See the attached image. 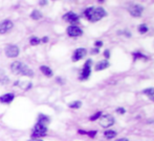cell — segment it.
<instances>
[{"mask_svg":"<svg viewBox=\"0 0 154 141\" xmlns=\"http://www.w3.org/2000/svg\"><path fill=\"white\" fill-rule=\"evenodd\" d=\"M87 54V51H86L85 48H77L75 52H73V55H72V61L73 62H77L83 59L84 57L86 56Z\"/></svg>","mask_w":154,"mask_h":141,"instance_id":"10","label":"cell"},{"mask_svg":"<svg viewBox=\"0 0 154 141\" xmlns=\"http://www.w3.org/2000/svg\"><path fill=\"white\" fill-rule=\"evenodd\" d=\"M147 31H148V26L146 25V24H140V26H138V32L142 33V34L146 33Z\"/></svg>","mask_w":154,"mask_h":141,"instance_id":"22","label":"cell"},{"mask_svg":"<svg viewBox=\"0 0 154 141\" xmlns=\"http://www.w3.org/2000/svg\"><path fill=\"white\" fill-rule=\"evenodd\" d=\"M14 98H15V95L13 93H7L0 97V102L4 104H9L14 100Z\"/></svg>","mask_w":154,"mask_h":141,"instance_id":"12","label":"cell"},{"mask_svg":"<svg viewBox=\"0 0 154 141\" xmlns=\"http://www.w3.org/2000/svg\"><path fill=\"white\" fill-rule=\"evenodd\" d=\"M91 54H99V48H93V50H91Z\"/></svg>","mask_w":154,"mask_h":141,"instance_id":"27","label":"cell"},{"mask_svg":"<svg viewBox=\"0 0 154 141\" xmlns=\"http://www.w3.org/2000/svg\"><path fill=\"white\" fill-rule=\"evenodd\" d=\"M102 116V112H96L94 115H92L91 117L89 118V120L90 121H94V120H96V119H100V117Z\"/></svg>","mask_w":154,"mask_h":141,"instance_id":"20","label":"cell"},{"mask_svg":"<svg viewBox=\"0 0 154 141\" xmlns=\"http://www.w3.org/2000/svg\"><path fill=\"white\" fill-rule=\"evenodd\" d=\"M48 41V38L47 37H44L41 39V42H43V43H46V42Z\"/></svg>","mask_w":154,"mask_h":141,"instance_id":"28","label":"cell"},{"mask_svg":"<svg viewBox=\"0 0 154 141\" xmlns=\"http://www.w3.org/2000/svg\"><path fill=\"white\" fill-rule=\"evenodd\" d=\"M38 122L46 125V124H48L49 122H50V118L48 117V116H46V115L40 114V115H39V117H38Z\"/></svg>","mask_w":154,"mask_h":141,"instance_id":"15","label":"cell"},{"mask_svg":"<svg viewBox=\"0 0 154 141\" xmlns=\"http://www.w3.org/2000/svg\"><path fill=\"white\" fill-rule=\"evenodd\" d=\"M94 44H96V48H101V46L103 45V42L102 41H96V43H94Z\"/></svg>","mask_w":154,"mask_h":141,"instance_id":"25","label":"cell"},{"mask_svg":"<svg viewBox=\"0 0 154 141\" xmlns=\"http://www.w3.org/2000/svg\"><path fill=\"white\" fill-rule=\"evenodd\" d=\"M13 26H14V23L10 19H5V20L1 21L0 22V34H7V32H10L13 28Z\"/></svg>","mask_w":154,"mask_h":141,"instance_id":"6","label":"cell"},{"mask_svg":"<svg viewBox=\"0 0 154 141\" xmlns=\"http://www.w3.org/2000/svg\"><path fill=\"white\" fill-rule=\"evenodd\" d=\"M4 53H5V55L9 58H15V57H17L20 54V50H19V48H18L17 45L9 44L4 48Z\"/></svg>","mask_w":154,"mask_h":141,"instance_id":"4","label":"cell"},{"mask_svg":"<svg viewBox=\"0 0 154 141\" xmlns=\"http://www.w3.org/2000/svg\"><path fill=\"white\" fill-rule=\"evenodd\" d=\"M39 4H40V5H46V4H47V1H40Z\"/></svg>","mask_w":154,"mask_h":141,"instance_id":"29","label":"cell"},{"mask_svg":"<svg viewBox=\"0 0 154 141\" xmlns=\"http://www.w3.org/2000/svg\"><path fill=\"white\" fill-rule=\"evenodd\" d=\"M40 71H41L45 76H47V77H51V76L54 75V72H52V70H51L49 66H40Z\"/></svg>","mask_w":154,"mask_h":141,"instance_id":"14","label":"cell"},{"mask_svg":"<svg viewBox=\"0 0 154 141\" xmlns=\"http://www.w3.org/2000/svg\"><path fill=\"white\" fill-rule=\"evenodd\" d=\"M143 7L140 5V4H132L129 7V13L131 14V16H133V17H140L142 13H143Z\"/></svg>","mask_w":154,"mask_h":141,"instance_id":"9","label":"cell"},{"mask_svg":"<svg viewBox=\"0 0 154 141\" xmlns=\"http://www.w3.org/2000/svg\"><path fill=\"white\" fill-rule=\"evenodd\" d=\"M10 70L16 75H22L26 76V77H33L34 76V71L29 69L26 64H24L20 61L13 62L12 66H10Z\"/></svg>","mask_w":154,"mask_h":141,"instance_id":"2","label":"cell"},{"mask_svg":"<svg viewBox=\"0 0 154 141\" xmlns=\"http://www.w3.org/2000/svg\"><path fill=\"white\" fill-rule=\"evenodd\" d=\"M63 19L67 22H70V23H75L79 21V16L77 14H75L73 12H68L67 14H65L63 16Z\"/></svg>","mask_w":154,"mask_h":141,"instance_id":"11","label":"cell"},{"mask_svg":"<svg viewBox=\"0 0 154 141\" xmlns=\"http://www.w3.org/2000/svg\"><path fill=\"white\" fill-rule=\"evenodd\" d=\"M67 34L70 36V37H80V36H82L83 34V31L79 26H77V25H70L67 28Z\"/></svg>","mask_w":154,"mask_h":141,"instance_id":"8","label":"cell"},{"mask_svg":"<svg viewBox=\"0 0 154 141\" xmlns=\"http://www.w3.org/2000/svg\"><path fill=\"white\" fill-rule=\"evenodd\" d=\"M86 135H88L89 137L93 138L94 136L96 135V131H91V132H86Z\"/></svg>","mask_w":154,"mask_h":141,"instance_id":"23","label":"cell"},{"mask_svg":"<svg viewBox=\"0 0 154 141\" xmlns=\"http://www.w3.org/2000/svg\"><path fill=\"white\" fill-rule=\"evenodd\" d=\"M117 141H129V140L126 139V138H121V139H117Z\"/></svg>","mask_w":154,"mask_h":141,"instance_id":"30","label":"cell"},{"mask_svg":"<svg viewBox=\"0 0 154 141\" xmlns=\"http://www.w3.org/2000/svg\"><path fill=\"white\" fill-rule=\"evenodd\" d=\"M29 42H31V45H38V44H40L41 40H40L38 37H33V38H31V41Z\"/></svg>","mask_w":154,"mask_h":141,"instance_id":"21","label":"cell"},{"mask_svg":"<svg viewBox=\"0 0 154 141\" xmlns=\"http://www.w3.org/2000/svg\"><path fill=\"white\" fill-rule=\"evenodd\" d=\"M46 132H47V126L44 125V124L38 122L34 126V133L31 134V137L34 138V139H38V138H40V137H44L45 135H46Z\"/></svg>","mask_w":154,"mask_h":141,"instance_id":"3","label":"cell"},{"mask_svg":"<svg viewBox=\"0 0 154 141\" xmlns=\"http://www.w3.org/2000/svg\"><path fill=\"white\" fill-rule=\"evenodd\" d=\"M84 15L86 18L91 22H96V21L101 20L104 16H106V11L103 7H88L86 9L84 12Z\"/></svg>","mask_w":154,"mask_h":141,"instance_id":"1","label":"cell"},{"mask_svg":"<svg viewBox=\"0 0 154 141\" xmlns=\"http://www.w3.org/2000/svg\"><path fill=\"white\" fill-rule=\"evenodd\" d=\"M145 95H147L152 101H154V87H150V89H146L144 91Z\"/></svg>","mask_w":154,"mask_h":141,"instance_id":"17","label":"cell"},{"mask_svg":"<svg viewBox=\"0 0 154 141\" xmlns=\"http://www.w3.org/2000/svg\"><path fill=\"white\" fill-rule=\"evenodd\" d=\"M31 18H33L34 20H39V19H41L42 18V13L41 12H39L38 10H34L31 12Z\"/></svg>","mask_w":154,"mask_h":141,"instance_id":"16","label":"cell"},{"mask_svg":"<svg viewBox=\"0 0 154 141\" xmlns=\"http://www.w3.org/2000/svg\"><path fill=\"white\" fill-rule=\"evenodd\" d=\"M104 56H105V57H106L107 59L109 58L110 54H109V51H108V50H106V51H105V53H104Z\"/></svg>","mask_w":154,"mask_h":141,"instance_id":"26","label":"cell"},{"mask_svg":"<svg viewBox=\"0 0 154 141\" xmlns=\"http://www.w3.org/2000/svg\"><path fill=\"white\" fill-rule=\"evenodd\" d=\"M29 141H42V140H40V139H31Z\"/></svg>","mask_w":154,"mask_h":141,"instance_id":"31","label":"cell"},{"mask_svg":"<svg viewBox=\"0 0 154 141\" xmlns=\"http://www.w3.org/2000/svg\"><path fill=\"white\" fill-rule=\"evenodd\" d=\"M104 136H105L107 139H112V138H114L117 136V133L114 131H106L104 133Z\"/></svg>","mask_w":154,"mask_h":141,"instance_id":"19","label":"cell"},{"mask_svg":"<svg viewBox=\"0 0 154 141\" xmlns=\"http://www.w3.org/2000/svg\"><path fill=\"white\" fill-rule=\"evenodd\" d=\"M117 114H125L126 113V111H125V109H123V107H119L117 110Z\"/></svg>","mask_w":154,"mask_h":141,"instance_id":"24","label":"cell"},{"mask_svg":"<svg viewBox=\"0 0 154 141\" xmlns=\"http://www.w3.org/2000/svg\"><path fill=\"white\" fill-rule=\"evenodd\" d=\"M109 66V62H108V60H102V61H100L96 63V71L98 72V71H103V70L107 69Z\"/></svg>","mask_w":154,"mask_h":141,"instance_id":"13","label":"cell"},{"mask_svg":"<svg viewBox=\"0 0 154 141\" xmlns=\"http://www.w3.org/2000/svg\"><path fill=\"white\" fill-rule=\"evenodd\" d=\"M114 123V118L111 115H104L100 117V125L103 127H109Z\"/></svg>","mask_w":154,"mask_h":141,"instance_id":"7","label":"cell"},{"mask_svg":"<svg viewBox=\"0 0 154 141\" xmlns=\"http://www.w3.org/2000/svg\"><path fill=\"white\" fill-rule=\"evenodd\" d=\"M91 63H92V61L90 59L85 62V64L83 66L82 73L80 75V79L81 80H87L89 78V76L91 74Z\"/></svg>","mask_w":154,"mask_h":141,"instance_id":"5","label":"cell"},{"mask_svg":"<svg viewBox=\"0 0 154 141\" xmlns=\"http://www.w3.org/2000/svg\"><path fill=\"white\" fill-rule=\"evenodd\" d=\"M68 107L70 109H80L82 107V102L81 101H72V102H70L68 104Z\"/></svg>","mask_w":154,"mask_h":141,"instance_id":"18","label":"cell"}]
</instances>
